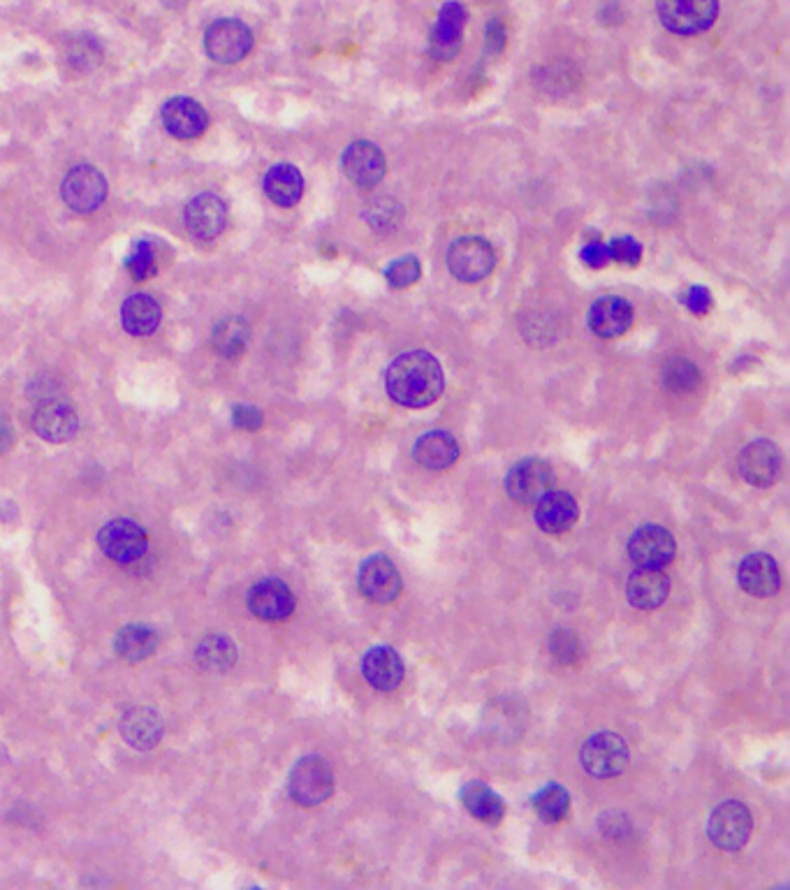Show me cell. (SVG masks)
Wrapping results in <instances>:
<instances>
[{
  "mask_svg": "<svg viewBox=\"0 0 790 890\" xmlns=\"http://www.w3.org/2000/svg\"><path fill=\"white\" fill-rule=\"evenodd\" d=\"M385 388L394 404L427 408L443 395L445 376L441 362L427 350H408L385 369Z\"/></svg>",
  "mask_w": 790,
  "mask_h": 890,
  "instance_id": "obj_1",
  "label": "cell"
},
{
  "mask_svg": "<svg viewBox=\"0 0 790 890\" xmlns=\"http://www.w3.org/2000/svg\"><path fill=\"white\" fill-rule=\"evenodd\" d=\"M290 798L302 807H318L334 793V772L320 756L299 758L288 777Z\"/></svg>",
  "mask_w": 790,
  "mask_h": 890,
  "instance_id": "obj_2",
  "label": "cell"
},
{
  "mask_svg": "<svg viewBox=\"0 0 790 890\" xmlns=\"http://www.w3.org/2000/svg\"><path fill=\"white\" fill-rule=\"evenodd\" d=\"M661 24L675 35H698L714 26L719 0H656Z\"/></svg>",
  "mask_w": 790,
  "mask_h": 890,
  "instance_id": "obj_3",
  "label": "cell"
},
{
  "mask_svg": "<svg viewBox=\"0 0 790 890\" xmlns=\"http://www.w3.org/2000/svg\"><path fill=\"white\" fill-rule=\"evenodd\" d=\"M98 545L102 554L114 564L128 566L140 561L149 550V536L135 520L116 517L98 531Z\"/></svg>",
  "mask_w": 790,
  "mask_h": 890,
  "instance_id": "obj_4",
  "label": "cell"
},
{
  "mask_svg": "<svg viewBox=\"0 0 790 890\" xmlns=\"http://www.w3.org/2000/svg\"><path fill=\"white\" fill-rule=\"evenodd\" d=\"M753 830V816L740 800H726L714 809L707 821V835L714 846L723 851H740L749 842Z\"/></svg>",
  "mask_w": 790,
  "mask_h": 890,
  "instance_id": "obj_5",
  "label": "cell"
},
{
  "mask_svg": "<svg viewBox=\"0 0 790 890\" xmlns=\"http://www.w3.org/2000/svg\"><path fill=\"white\" fill-rule=\"evenodd\" d=\"M448 267L457 281L478 283L494 272L496 253L487 239L459 237L448 248Z\"/></svg>",
  "mask_w": 790,
  "mask_h": 890,
  "instance_id": "obj_6",
  "label": "cell"
},
{
  "mask_svg": "<svg viewBox=\"0 0 790 890\" xmlns=\"http://www.w3.org/2000/svg\"><path fill=\"white\" fill-rule=\"evenodd\" d=\"M628 744L617 733H596L582 744L580 763L582 768L596 779L617 777L628 765Z\"/></svg>",
  "mask_w": 790,
  "mask_h": 890,
  "instance_id": "obj_7",
  "label": "cell"
},
{
  "mask_svg": "<svg viewBox=\"0 0 790 890\" xmlns=\"http://www.w3.org/2000/svg\"><path fill=\"white\" fill-rule=\"evenodd\" d=\"M253 49V33L239 19H218L204 33V51L211 61L230 65L239 63Z\"/></svg>",
  "mask_w": 790,
  "mask_h": 890,
  "instance_id": "obj_8",
  "label": "cell"
},
{
  "mask_svg": "<svg viewBox=\"0 0 790 890\" xmlns=\"http://www.w3.org/2000/svg\"><path fill=\"white\" fill-rule=\"evenodd\" d=\"M554 485V469L545 459L531 457L517 462L506 476V492L512 501L536 503L540 496H545Z\"/></svg>",
  "mask_w": 790,
  "mask_h": 890,
  "instance_id": "obj_9",
  "label": "cell"
},
{
  "mask_svg": "<svg viewBox=\"0 0 790 890\" xmlns=\"http://www.w3.org/2000/svg\"><path fill=\"white\" fill-rule=\"evenodd\" d=\"M357 587H360V594L367 598V601L376 605H387L397 601L401 589H404V582H401V575L397 571V566L390 561V557H385V554H373V557L364 561L360 568Z\"/></svg>",
  "mask_w": 790,
  "mask_h": 890,
  "instance_id": "obj_10",
  "label": "cell"
},
{
  "mask_svg": "<svg viewBox=\"0 0 790 890\" xmlns=\"http://www.w3.org/2000/svg\"><path fill=\"white\" fill-rule=\"evenodd\" d=\"M63 200L77 214H91L107 198V179L93 165H77L61 186Z\"/></svg>",
  "mask_w": 790,
  "mask_h": 890,
  "instance_id": "obj_11",
  "label": "cell"
},
{
  "mask_svg": "<svg viewBox=\"0 0 790 890\" xmlns=\"http://www.w3.org/2000/svg\"><path fill=\"white\" fill-rule=\"evenodd\" d=\"M675 552V538L658 524H645L628 541V557L638 568H665L675 559Z\"/></svg>",
  "mask_w": 790,
  "mask_h": 890,
  "instance_id": "obj_12",
  "label": "cell"
},
{
  "mask_svg": "<svg viewBox=\"0 0 790 890\" xmlns=\"http://www.w3.org/2000/svg\"><path fill=\"white\" fill-rule=\"evenodd\" d=\"M464 28H466V10L457 0H448L438 12L436 24L431 28L429 35V51L436 61H452L459 51H462L464 42Z\"/></svg>",
  "mask_w": 790,
  "mask_h": 890,
  "instance_id": "obj_13",
  "label": "cell"
},
{
  "mask_svg": "<svg viewBox=\"0 0 790 890\" xmlns=\"http://www.w3.org/2000/svg\"><path fill=\"white\" fill-rule=\"evenodd\" d=\"M248 610L262 622H283L295 612V594L279 578H265L248 589Z\"/></svg>",
  "mask_w": 790,
  "mask_h": 890,
  "instance_id": "obj_14",
  "label": "cell"
},
{
  "mask_svg": "<svg viewBox=\"0 0 790 890\" xmlns=\"http://www.w3.org/2000/svg\"><path fill=\"white\" fill-rule=\"evenodd\" d=\"M740 473L753 487H770L781 476V452L772 441H753L740 455Z\"/></svg>",
  "mask_w": 790,
  "mask_h": 890,
  "instance_id": "obj_15",
  "label": "cell"
},
{
  "mask_svg": "<svg viewBox=\"0 0 790 890\" xmlns=\"http://www.w3.org/2000/svg\"><path fill=\"white\" fill-rule=\"evenodd\" d=\"M343 174L360 188H371L385 177V156L373 142H353L341 158Z\"/></svg>",
  "mask_w": 790,
  "mask_h": 890,
  "instance_id": "obj_16",
  "label": "cell"
},
{
  "mask_svg": "<svg viewBox=\"0 0 790 890\" xmlns=\"http://www.w3.org/2000/svg\"><path fill=\"white\" fill-rule=\"evenodd\" d=\"M633 306L628 299L619 295H605L596 299L589 309V327L596 337L617 339L626 334L633 325Z\"/></svg>",
  "mask_w": 790,
  "mask_h": 890,
  "instance_id": "obj_17",
  "label": "cell"
},
{
  "mask_svg": "<svg viewBox=\"0 0 790 890\" xmlns=\"http://www.w3.org/2000/svg\"><path fill=\"white\" fill-rule=\"evenodd\" d=\"M186 228L197 239H214L228 225V207L218 195L202 193L186 204Z\"/></svg>",
  "mask_w": 790,
  "mask_h": 890,
  "instance_id": "obj_18",
  "label": "cell"
},
{
  "mask_svg": "<svg viewBox=\"0 0 790 890\" xmlns=\"http://www.w3.org/2000/svg\"><path fill=\"white\" fill-rule=\"evenodd\" d=\"M362 675L373 689L394 691L404 682L406 668L399 652L390 645L371 647L362 659Z\"/></svg>",
  "mask_w": 790,
  "mask_h": 890,
  "instance_id": "obj_19",
  "label": "cell"
},
{
  "mask_svg": "<svg viewBox=\"0 0 790 890\" xmlns=\"http://www.w3.org/2000/svg\"><path fill=\"white\" fill-rule=\"evenodd\" d=\"M33 432L49 443L70 441L79 432V418L63 401H45L33 413Z\"/></svg>",
  "mask_w": 790,
  "mask_h": 890,
  "instance_id": "obj_20",
  "label": "cell"
},
{
  "mask_svg": "<svg viewBox=\"0 0 790 890\" xmlns=\"http://www.w3.org/2000/svg\"><path fill=\"white\" fill-rule=\"evenodd\" d=\"M737 580L746 594L758 598L774 596L781 587L779 564L767 552H753L740 564Z\"/></svg>",
  "mask_w": 790,
  "mask_h": 890,
  "instance_id": "obj_21",
  "label": "cell"
},
{
  "mask_svg": "<svg viewBox=\"0 0 790 890\" xmlns=\"http://www.w3.org/2000/svg\"><path fill=\"white\" fill-rule=\"evenodd\" d=\"M670 580L661 568H635L626 580L628 603L640 610H656L668 601Z\"/></svg>",
  "mask_w": 790,
  "mask_h": 890,
  "instance_id": "obj_22",
  "label": "cell"
},
{
  "mask_svg": "<svg viewBox=\"0 0 790 890\" xmlns=\"http://www.w3.org/2000/svg\"><path fill=\"white\" fill-rule=\"evenodd\" d=\"M207 123L204 107L190 98H172L163 107V126L177 140H195L207 130Z\"/></svg>",
  "mask_w": 790,
  "mask_h": 890,
  "instance_id": "obj_23",
  "label": "cell"
},
{
  "mask_svg": "<svg viewBox=\"0 0 790 890\" xmlns=\"http://www.w3.org/2000/svg\"><path fill=\"white\" fill-rule=\"evenodd\" d=\"M536 524L540 531L550 536H559L566 534L568 529H573V524L577 522V515H580V508H577V501L573 499V494L568 492H547L545 496H540L536 501Z\"/></svg>",
  "mask_w": 790,
  "mask_h": 890,
  "instance_id": "obj_24",
  "label": "cell"
},
{
  "mask_svg": "<svg viewBox=\"0 0 790 890\" xmlns=\"http://www.w3.org/2000/svg\"><path fill=\"white\" fill-rule=\"evenodd\" d=\"M413 459L429 471H445L459 459V443L448 432H429L413 445Z\"/></svg>",
  "mask_w": 790,
  "mask_h": 890,
  "instance_id": "obj_25",
  "label": "cell"
},
{
  "mask_svg": "<svg viewBox=\"0 0 790 890\" xmlns=\"http://www.w3.org/2000/svg\"><path fill=\"white\" fill-rule=\"evenodd\" d=\"M121 735L130 747L149 751L163 738V721L149 707H135L123 714Z\"/></svg>",
  "mask_w": 790,
  "mask_h": 890,
  "instance_id": "obj_26",
  "label": "cell"
},
{
  "mask_svg": "<svg viewBox=\"0 0 790 890\" xmlns=\"http://www.w3.org/2000/svg\"><path fill=\"white\" fill-rule=\"evenodd\" d=\"M160 318H163V311L151 295H130L121 306L123 330L133 337H149L158 330Z\"/></svg>",
  "mask_w": 790,
  "mask_h": 890,
  "instance_id": "obj_27",
  "label": "cell"
},
{
  "mask_svg": "<svg viewBox=\"0 0 790 890\" xmlns=\"http://www.w3.org/2000/svg\"><path fill=\"white\" fill-rule=\"evenodd\" d=\"M265 186L267 198L279 207H295L304 195V177L295 165L281 163L274 165L272 170L265 174Z\"/></svg>",
  "mask_w": 790,
  "mask_h": 890,
  "instance_id": "obj_28",
  "label": "cell"
},
{
  "mask_svg": "<svg viewBox=\"0 0 790 890\" xmlns=\"http://www.w3.org/2000/svg\"><path fill=\"white\" fill-rule=\"evenodd\" d=\"M459 798H462V805L466 807L468 814L482 823H489V826H496L506 816V805H503L499 793H494L487 784L478 782V779L468 782L462 793H459Z\"/></svg>",
  "mask_w": 790,
  "mask_h": 890,
  "instance_id": "obj_29",
  "label": "cell"
},
{
  "mask_svg": "<svg viewBox=\"0 0 790 890\" xmlns=\"http://www.w3.org/2000/svg\"><path fill=\"white\" fill-rule=\"evenodd\" d=\"M114 649L123 661H144L158 649V633L144 624L123 626L114 638Z\"/></svg>",
  "mask_w": 790,
  "mask_h": 890,
  "instance_id": "obj_30",
  "label": "cell"
},
{
  "mask_svg": "<svg viewBox=\"0 0 790 890\" xmlns=\"http://www.w3.org/2000/svg\"><path fill=\"white\" fill-rule=\"evenodd\" d=\"M700 369L693 364L689 357L675 355L663 364L661 369V383L675 395H691L700 388Z\"/></svg>",
  "mask_w": 790,
  "mask_h": 890,
  "instance_id": "obj_31",
  "label": "cell"
},
{
  "mask_svg": "<svg viewBox=\"0 0 790 890\" xmlns=\"http://www.w3.org/2000/svg\"><path fill=\"white\" fill-rule=\"evenodd\" d=\"M251 339V327L244 318L230 316L221 320L214 330V348L221 357H239Z\"/></svg>",
  "mask_w": 790,
  "mask_h": 890,
  "instance_id": "obj_32",
  "label": "cell"
},
{
  "mask_svg": "<svg viewBox=\"0 0 790 890\" xmlns=\"http://www.w3.org/2000/svg\"><path fill=\"white\" fill-rule=\"evenodd\" d=\"M197 661L202 668L209 670H228L237 661V647H234L228 636L221 633H211L197 645Z\"/></svg>",
  "mask_w": 790,
  "mask_h": 890,
  "instance_id": "obj_33",
  "label": "cell"
},
{
  "mask_svg": "<svg viewBox=\"0 0 790 890\" xmlns=\"http://www.w3.org/2000/svg\"><path fill=\"white\" fill-rule=\"evenodd\" d=\"M531 805L545 823H559L568 816L570 795L561 784H547L533 795Z\"/></svg>",
  "mask_w": 790,
  "mask_h": 890,
  "instance_id": "obj_34",
  "label": "cell"
},
{
  "mask_svg": "<svg viewBox=\"0 0 790 890\" xmlns=\"http://www.w3.org/2000/svg\"><path fill=\"white\" fill-rule=\"evenodd\" d=\"M102 54H105V49H102V45L93 38V35H77L68 47V61L72 68L77 70L95 68V65L102 61Z\"/></svg>",
  "mask_w": 790,
  "mask_h": 890,
  "instance_id": "obj_35",
  "label": "cell"
},
{
  "mask_svg": "<svg viewBox=\"0 0 790 890\" xmlns=\"http://www.w3.org/2000/svg\"><path fill=\"white\" fill-rule=\"evenodd\" d=\"M550 652L563 666H577L582 661V645L570 629H557L550 636Z\"/></svg>",
  "mask_w": 790,
  "mask_h": 890,
  "instance_id": "obj_36",
  "label": "cell"
},
{
  "mask_svg": "<svg viewBox=\"0 0 790 890\" xmlns=\"http://www.w3.org/2000/svg\"><path fill=\"white\" fill-rule=\"evenodd\" d=\"M420 274H422V267H420L418 258H413V255H406V258L394 260L385 267V279L392 288H411L413 283L420 279Z\"/></svg>",
  "mask_w": 790,
  "mask_h": 890,
  "instance_id": "obj_37",
  "label": "cell"
},
{
  "mask_svg": "<svg viewBox=\"0 0 790 890\" xmlns=\"http://www.w3.org/2000/svg\"><path fill=\"white\" fill-rule=\"evenodd\" d=\"M128 272L133 274V279L144 281L156 272V255L149 242H135L133 253L128 258Z\"/></svg>",
  "mask_w": 790,
  "mask_h": 890,
  "instance_id": "obj_38",
  "label": "cell"
},
{
  "mask_svg": "<svg viewBox=\"0 0 790 890\" xmlns=\"http://www.w3.org/2000/svg\"><path fill=\"white\" fill-rule=\"evenodd\" d=\"M610 260L626 262V265H638L642 260V246L635 237H617L610 244Z\"/></svg>",
  "mask_w": 790,
  "mask_h": 890,
  "instance_id": "obj_39",
  "label": "cell"
},
{
  "mask_svg": "<svg viewBox=\"0 0 790 890\" xmlns=\"http://www.w3.org/2000/svg\"><path fill=\"white\" fill-rule=\"evenodd\" d=\"M232 422H234V427L246 429V432H258V429L262 427V422H265V418H262V413L255 406H234Z\"/></svg>",
  "mask_w": 790,
  "mask_h": 890,
  "instance_id": "obj_40",
  "label": "cell"
},
{
  "mask_svg": "<svg viewBox=\"0 0 790 890\" xmlns=\"http://www.w3.org/2000/svg\"><path fill=\"white\" fill-rule=\"evenodd\" d=\"M580 258H582L584 265L594 267V269H601V267L607 265V262H612L610 260V248H607V244H603V242H589L580 251Z\"/></svg>",
  "mask_w": 790,
  "mask_h": 890,
  "instance_id": "obj_41",
  "label": "cell"
},
{
  "mask_svg": "<svg viewBox=\"0 0 790 890\" xmlns=\"http://www.w3.org/2000/svg\"><path fill=\"white\" fill-rule=\"evenodd\" d=\"M684 304L689 306V311L696 313V316H705V313L712 309V293L702 286H693L689 288V293H686Z\"/></svg>",
  "mask_w": 790,
  "mask_h": 890,
  "instance_id": "obj_42",
  "label": "cell"
},
{
  "mask_svg": "<svg viewBox=\"0 0 790 890\" xmlns=\"http://www.w3.org/2000/svg\"><path fill=\"white\" fill-rule=\"evenodd\" d=\"M598 826L607 837H626L631 833V823H628L626 814H603Z\"/></svg>",
  "mask_w": 790,
  "mask_h": 890,
  "instance_id": "obj_43",
  "label": "cell"
},
{
  "mask_svg": "<svg viewBox=\"0 0 790 890\" xmlns=\"http://www.w3.org/2000/svg\"><path fill=\"white\" fill-rule=\"evenodd\" d=\"M503 47H506V26L501 24V19H492L487 24V51L496 56Z\"/></svg>",
  "mask_w": 790,
  "mask_h": 890,
  "instance_id": "obj_44",
  "label": "cell"
},
{
  "mask_svg": "<svg viewBox=\"0 0 790 890\" xmlns=\"http://www.w3.org/2000/svg\"><path fill=\"white\" fill-rule=\"evenodd\" d=\"M12 445H14V432H12L10 422H7L5 418H0V455L10 452Z\"/></svg>",
  "mask_w": 790,
  "mask_h": 890,
  "instance_id": "obj_45",
  "label": "cell"
}]
</instances>
